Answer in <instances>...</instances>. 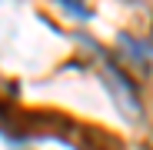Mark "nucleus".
Masks as SVG:
<instances>
[]
</instances>
